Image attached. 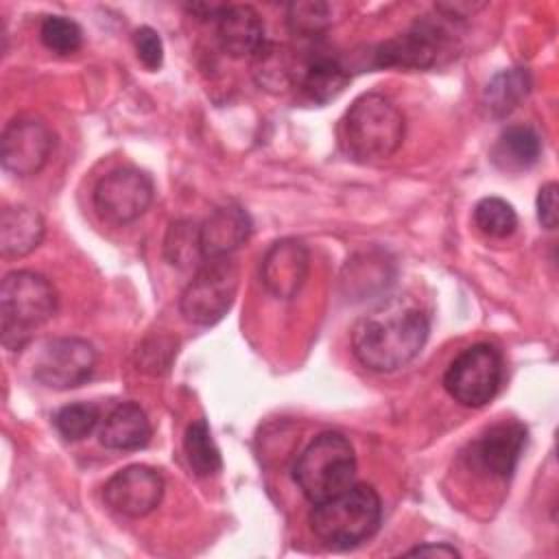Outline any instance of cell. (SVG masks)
<instances>
[{"label": "cell", "instance_id": "6da1fadb", "mask_svg": "<svg viewBox=\"0 0 559 559\" xmlns=\"http://www.w3.org/2000/svg\"><path fill=\"white\" fill-rule=\"evenodd\" d=\"M428 314L406 297H391L358 319L352 332L356 360L369 371L389 373L408 365L426 345Z\"/></svg>", "mask_w": 559, "mask_h": 559}, {"label": "cell", "instance_id": "7a4b0ae2", "mask_svg": "<svg viewBox=\"0 0 559 559\" xmlns=\"http://www.w3.org/2000/svg\"><path fill=\"white\" fill-rule=\"evenodd\" d=\"M404 116L382 94H362L345 111L338 129L343 151L356 162L391 157L404 140Z\"/></svg>", "mask_w": 559, "mask_h": 559}, {"label": "cell", "instance_id": "3957f363", "mask_svg": "<svg viewBox=\"0 0 559 559\" xmlns=\"http://www.w3.org/2000/svg\"><path fill=\"white\" fill-rule=\"evenodd\" d=\"M57 312V290L48 277L35 271H11L0 286L2 345L20 352L33 332Z\"/></svg>", "mask_w": 559, "mask_h": 559}, {"label": "cell", "instance_id": "277c9868", "mask_svg": "<svg viewBox=\"0 0 559 559\" xmlns=\"http://www.w3.org/2000/svg\"><path fill=\"white\" fill-rule=\"evenodd\" d=\"M382 520V502L371 485H349L317 502L310 513L312 533L332 548H352L369 539Z\"/></svg>", "mask_w": 559, "mask_h": 559}, {"label": "cell", "instance_id": "5b68a950", "mask_svg": "<svg viewBox=\"0 0 559 559\" xmlns=\"http://www.w3.org/2000/svg\"><path fill=\"white\" fill-rule=\"evenodd\" d=\"M356 452L349 439L328 430L317 435L293 465V478L312 502H323L354 483Z\"/></svg>", "mask_w": 559, "mask_h": 559}, {"label": "cell", "instance_id": "8992f818", "mask_svg": "<svg viewBox=\"0 0 559 559\" xmlns=\"http://www.w3.org/2000/svg\"><path fill=\"white\" fill-rule=\"evenodd\" d=\"M238 269L229 258H207L179 297V310L194 325L221 321L234 304Z\"/></svg>", "mask_w": 559, "mask_h": 559}, {"label": "cell", "instance_id": "52a82bcc", "mask_svg": "<svg viewBox=\"0 0 559 559\" xmlns=\"http://www.w3.org/2000/svg\"><path fill=\"white\" fill-rule=\"evenodd\" d=\"M502 356L489 343L465 347L445 369L448 395L467 408H480L493 400L502 382Z\"/></svg>", "mask_w": 559, "mask_h": 559}, {"label": "cell", "instance_id": "ba28073f", "mask_svg": "<svg viewBox=\"0 0 559 559\" xmlns=\"http://www.w3.org/2000/svg\"><path fill=\"white\" fill-rule=\"evenodd\" d=\"M454 48V35L443 20H419L406 33L382 41L373 52L378 68L426 70L437 66Z\"/></svg>", "mask_w": 559, "mask_h": 559}, {"label": "cell", "instance_id": "9c48e42d", "mask_svg": "<svg viewBox=\"0 0 559 559\" xmlns=\"http://www.w3.org/2000/svg\"><path fill=\"white\" fill-rule=\"evenodd\" d=\"M33 378L57 391L81 386L96 367L92 343L76 336H59L44 341L33 356Z\"/></svg>", "mask_w": 559, "mask_h": 559}, {"label": "cell", "instance_id": "30bf717a", "mask_svg": "<svg viewBox=\"0 0 559 559\" xmlns=\"http://www.w3.org/2000/svg\"><path fill=\"white\" fill-rule=\"evenodd\" d=\"M153 201V181L138 168H116L94 188V210L111 225H127L140 218Z\"/></svg>", "mask_w": 559, "mask_h": 559}, {"label": "cell", "instance_id": "8fae6325", "mask_svg": "<svg viewBox=\"0 0 559 559\" xmlns=\"http://www.w3.org/2000/svg\"><path fill=\"white\" fill-rule=\"evenodd\" d=\"M0 146L2 168L15 177H28L48 162L55 148V133L44 120L20 116L4 127Z\"/></svg>", "mask_w": 559, "mask_h": 559}, {"label": "cell", "instance_id": "7c38bea8", "mask_svg": "<svg viewBox=\"0 0 559 559\" xmlns=\"http://www.w3.org/2000/svg\"><path fill=\"white\" fill-rule=\"evenodd\" d=\"M103 496L116 513L142 518L162 502L164 478L148 465H127L105 483Z\"/></svg>", "mask_w": 559, "mask_h": 559}, {"label": "cell", "instance_id": "4fadbf2b", "mask_svg": "<svg viewBox=\"0 0 559 559\" xmlns=\"http://www.w3.org/2000/svg\"><path fill=\"white\" fill-rule=\"evenodd\" d=\"M262 284L277 299H293L308 277V249L301 240L282 238L273 242L260 264Z\"/></svg>", "mask_w": 559, "mask_h": 559}, {"label": "cell", "instance_id": "5bb4252c", "mask_svg": "<svg viewBox=\"0 0 559 559\" xmlns=\"http://www.w3.org/2000/svg\"><path fill=\"white\" fill-rule=\"evenodd\" d=\"M524 443L526 428L515 419H504L474 441L472 459L483 472L496 478H509L515 472Z\"/></svg>", "mask_w": 559, "mask_h": 559}, {"label": "cell", "instance_id": "9a60e30c", "mask_svg": "<svg viewBox=\"0 0 559 559\" xmlns=\"http://www.w3.org/2000/svg\"><path fill=\"white\" fill-rule=\"evenodd\" d=\"M216 39L231 57L255 55L264 41V22L249 4H221L216 17Z\"/></svg>", "mask_w": 559, "mask_h": 559}, {"label": "cell", "instance_id": "2e32d148", "mask_svg": "<svg viewBox=\"0 0 559 559\" xmlns=\"http://www.w3.org/2000/svg\"><path fill=\"white\" fill-rule=\"evenodd\" d=\"M251 216L240 205L216 207L199 227L203 260L229 258L251 236Z\"/></svg>", "mask_w": 559, "mask_h": 559}, {"label": "cell", "instance_id": "e0dca14e", "mask_svg": "<svg viewBox=\"0 0 559 559\" xmlns=\"http://www.w3.org/2000/svg\"><path fill=\"white\" fill-rule=\"evenodd\" d=\"M151 439V421L142 406L122 402L109 411L100 426V443L111 450H140Z\"/></svg>", "mask_w": 559, "mask_h": 559}, {"label": "cell", "instance_id": "ac0fdd59", "mask_svg": "<svg viewBox=\"0 0 559 559\" xmlns=\"http://www.w3.org/2000/svg\"><path fill=\"white\" fill-rule=\"evenodd\" d=\"M44 238V218L28 205H13L0 216V249L7 258L31 253Z\"/></svg>", "mask_w": 559, "mask_h": 559}, {"label": "cell", "instance_id": "d6986e66", "mask_svg": "<svg viewBox=\"0 0 559 559\" xmlns=\"http://www.w3.org/2000/svg\"><path fill=\"white\" fill-rule=\"evenodd\" d=\"M295 83L310 103L323 105L343 92L349 83V72L332 57H314L297 66Z\"/></svg>", "mask_w": 559, "mask_h": 559}, {"label": "cell", "instance_id": "ffe728a7", "mask_svg": "<svg viewBox=\"0 0 559 559\" xmlns=\"http://www.w3.org/2000/svg\"><path fill=\"white\" fill-rule=\"evenodd\" d=\"M542 155V140L533 127L526 124H513L507 127L493 151L491 159L502 170H524L531 168Z\"/></svg>", "mask_w": 559, "mask_h": 559}, {"label": "cell", "instance_id": "44dd1931", "mask_svg": "<svg viewBox=\"0 0 559 559\" xmlns=\"http://www.w3.org/2000/svg\"><path fill=\"white\" fill-rule=\"evenodd\" d=\"M528 92H531V74L526 68L502 70L487 83L483 92V105L491 116L504 118L520 105V100Z\"/></svg>", "mask_w": 559, "mask_h": 559}, {"label": "cell", "instance_id": "7402d4cb", "mask_svg": "<svg viewBox=\"0 0 559 559\" xmlns=\"http://www.w3.org/2000/svg\"><path fill=\"white\" fill-rule=\"evenodd\" d=\"M183 452L188 465L197 476H214L223 467L221 452L212 439V430L205 419H197L188 426L183 437Z\"/></svg>", "mask_w": 559, "mask_h": 559}, {"label": "cell", "instance_id": "603a6c76", "mask_svg": "<svg viewBox=\"0 0 559 559\" xmlns=\"http://www.w3.org/2000/svg\"><path fill=\"white\" fill-rule=\"evenodd\" d=\"M253 57H255V76L262 87L284 90L290 81H295L297 66L293 63L284 46L264 44Z\"/></svg>", "mask_w": 559, "mask_h": 559}, {"label": "cell", "instance_id": "cb8c5ba5", "mask_svg": "<svg viewBox=\"0 0 559 559\" xmlns=\"http://www.w3.org/2000/svg\"><path fill=\"white\" fill-rule=\"evenodd\" d=\"M474 223L489 238H507L518 227V214L504 199L485 197L474 207Z\"/></svg>", "mask_w": 559, "mask_h": 559}, {"label": "cell", "instance_id": "d4e9b609", "mask_svg": "<svg viewBox=\"0 0 559 559\" xmlns=\"http://www.w3.org/2000/svg\"><path fill=\"white\" fill-rule=\"evenodd\" d=\"M98 419L100 415L94 404L74 402V404L61 406L55 413L52 424L66 441H81L94 432V428L98 426Z\"/></svg>", "mask_w": 559, "mask_h": 559}, {"label": "cell", "instance_id": "484cf974", "mask_svg": "<svg viewBox=\"0 0 559 559\" xmlns=\"http://www.w3.org/2000/svg\"><path fill=\"white\" fill-rule=\"evenodd\" d=\"M41 44L57 55H72L83 44L81 26L66 15H48L39 26Z\"/></svg>", "mask_w": 559, "mask_h": 559}, {"label": "cell", "instance_id": "4316f807", "mask_svg": "<svg viewBox=\"0 0 559 559\" xmlns=\"http://www.w3.org/2000/svg\"><path fill=\"white\" fill-rule=\"evenodd\" d=\"M164 251L173 264H179V266L194 264L199 258H203L201 242H199V227L188 221L173 223L164 242Z\"/></svg>", "mask_w": 559, "mask_h": 559}, {"label": "cell", "instance_id": "83f0119b", "mask_svg": "<svg viewBox=\"0 0 559 559\" xmlns=\"http://www.w3.org/2000/svg\"><path fill=\"white\" fill-rule=\"evenodd\" d=\"M332 22V7L325 2H293L288 7V26L299 35H317Z\"/></svg>", "mask_w": 559, "mask_h": 559}, {"label": "cell", "instance_id": "f1b7e54d", "mask_svg": "<svg viewBox=\"0 0 559 559\" xmlns=\"http://www.w3.org/2000/svg\"><path fill=\"white\" fill-rule=\"evenodd\" d=\"M133 46H135V55L138 59L148 68V70H157L164 61V46H162V37L155 28L151 26H140L133 33Z\"/></svg>", "mask_w": 559, "mask_h": 559}, {"label": "cell", "instance_id": "f546056e", "mask_svg": "<svg viewBox=\"0 0 559 559\" xmlns=\"http://www.w3.org/2000/svg\"><path fill=\"white\" fill-rule=\"evenodd\" d=\"M557 194H559V186L555 181H548L539 188L537 194V218L542 223V227L546 229H555L557 227Z\"/></svg>", "mask_w": 559, "mask_h": 559}, {"label": "cell", "instance_id": "4dcf8cb0", "mask_svg": "<svg viewBox=\"0 0 559 559\" xmlns=\"http://www.w3.org/2000/svg\"><path fill=\"white\" fill-rule=\"evenodd\" d=\"M404 555H408V557H426V555H430V557H461V552L450 544H421V546H415V548L406 550Z\"/></svg>", "mask_w": 559, "mask_h": 559}]
</instances>
